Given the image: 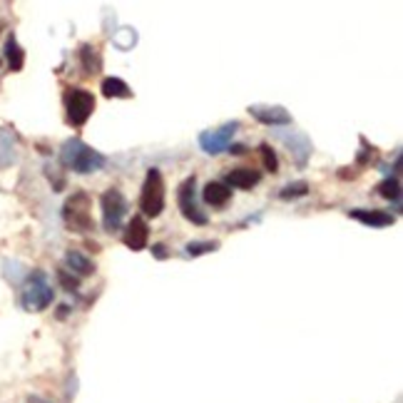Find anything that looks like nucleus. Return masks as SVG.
I'll use <instances>...</instances> for the list:
<instances>
[{"mask_svg":"<svg viewBox=\"0 0 403 403\" xmlns=\"http://www.w3.org/2000/svg\"><path fill=\"white\" fill-rule=\"evenodd\" d=\"M261 182V172L256 169H249V167H236V169H229L227 172V182L224 185L229 187H236V189H252Z\"/></svg>","mask_w":403,"mask_h":403,"instance_id":"nucleus-12","label":"nucleus"},{"mask_svg":"<svg viewBox=\"0 0 403 403\" xmlns=\"http://www.w3.org/2000/svg\"><path fill=\"white\" fill-rule=\"evenodd\" d=\"M6 57H8V65H10L12 73L23 70V65H25V53H23V48L18 45V40H15V35L8 37V43H6Z\"/></svg>","mask_w":403,"mask_h":403,"instance_id":"nucleus-16","label":"nucleus"},{"mask_svg":"<svg viewBox=\"0 0 403 403\" xmlns=\"http://www.w3.org/2000/svg\"><path fill=\"white\" fill-rule=\"evenodd\" d=\"M348 217L361 224H366V227H391L396 222V217H393L391 212H381V209H351Z\"/></svg>","mask_w":403,"mask_h":403,"instance_id":"nucleus-11","label":"nucleus"},{"mask_svg":"<svg viewBox=\"0 0 403 403\" xmlns=\"http://www.w3.org/2000/svg\"><path fill=\"white\" fill-rule=\"evenodd\" d=\"M202 199H205V205L214 207V209H222V207L229 205L232 189L224 185V182H207L205 192H202Z\"/></svg>","mask_w":403,"mask_h":403,"instance_id":"nucleus-13","label":"nucleus"},{"mask_svg":"<svg viewBox=\"0 0 403 403\" xmlns=\"http://www.w3.org/2000/svg\"><path fill=\"white\" fill-rule=\"evenodd\" d=\"M102 95L105 97H132L130 85L120 77H105L102 80Z\"/></svg>","mask_w":403,"mask_h":403,"instance_id":"nucleus-17","label":"nucleus"},{"mask_svg":"<svg viewBox=\"0 0 403 403\" xmlns=\"http://www.w3.org/2000/svg\"><path fill=\"white\" fill-rule=\"evenodd\" d=\"M236 130H239V122H227L214 132H202L199 135V147L205 149L207 155H222L224 149L232 144Z\"/></svg>","mask_w":403,"mask_h":403,"instance_id":"nucleus-8","label":"nucleus"},{"mask_svg":"<svg viewBox=\"0 0 403 403\" xmlns=\"http://www.w3.org/2000/svg\"><path fill=\"white\" fill-rule=\"evenodd\" d=\"M100 207H102V227L105 232H120L122 227L124 217H127V212H130V205H127V199L120 189H107L102 197H100Z\"/></svg>","mask_w":403,"mask_h":403,"instance_id":"nucleus-5","label":"nucleus"},{"mask_svg":"<svg viewBox=\"0 0 403 403\" xmlns=\"http://www.w3.org/2000/svg\"><path fill=\"white\" fill-rule=\"evenodd\" d=\"M147 239H149V227H147V222L137 214V217H132L130 224L124 227L122 242H124V247L132 249V252H142V249L147 247Z\"/></svg>","mask_w":403,"mask_h":403,"instance_id":"nucleus-9","label":"nucleus"},{"mask_svg":"<svg viewBox=\"0 0 403 403\" xmlns=\"http://www.w3.org/2000/svg\"><path fill=\"white\" fill-rule=\"evenodd\" d=\"M95 112V97L90 90L75 87L68 95V122L73 127H82L90 120V115Z\"/></svg>","mask_w":403,"mask_h":403,"instance_id":"nucleus-7","label":"nucleus"},{"mask_svg":"<svg viewBox=\"0 0 403 403\" xmlns=\"http://www.w3.org/2000/svg\"><path fill=\"white\" fill-rule=\"evenodd\" d=\"M140 209H142L144 217H160L165 212V180H162L160 169H147V177H144L142 192H140Z\"/></svg>","mask_w":403,"mask_h":403,"instance_id":"nucleus-3","label":"nucleus"},{"mask_svg":"<svg viewBox=\"0 0 403 403\" xmlns=\"http://www.w3.org/2000/svg\"><path fill=\"white\" fill-rule=\"evenodd\" d=\"M152 254H155V259H167V247H165V244H152Z\"/></svg>","mask_w":403,"mask_h":403,"instance_id":"nucleus-24","label":"nucleus"},{"mask_svg":"<svg viewBox=\"0 0 403 403\" xmlns=\"http://www.w3.org/2000/svg\"><path fill=\"white\" fill-rule=\"evenodd\" d=\"M259 155H261V162H264V169H267V172H272V174L279 172V160H277V152H274L267 142L259 144Z\"/></svg>","mask_w":403,"mask_h":403,"instance_id":"nucleus-19","label":"nucleus"},{"mask_svg":"<svg viewBox=\"0 0 403 403\" xmlns=\"http://www.w3.org/2000/svg\"><path fill=\"white\" fill-rule=\"evenodd\" d=\"M53 297H55V292H53V286L48 284L45 274L32 272L30 277H28V281H25L20 304H23V309H28V311H43L53 304Z\"/></svg>","mask_w":403,"mask_h":403,"instance_id":"nucleus-4","label":"nucleus"},{"mask_svg":"<svg viewBox=\"0 0 403 403\" xmlns=\"http://www.w3.org/2000/svg\"><path fill=\"white\" fill-rule=\"evenodd\" d=\"M217 249H219V242L212 239V242H189L185 247V252L189 256H202V254H209V252H217Z\"/></svg>","mask_w":403,"mask_h":403,"instance_id":"nucleus-21","label":"nucleus"},{"mask_svg":"<svg viewBox=\"0 0 403 403\" xmlns=\"http://www.w3.org/2000/svg\"><path fill=\"white\" fill-rule=\"evenodd\" d=\"M252 118L259 120L264 124H289L292 122V115L284 110V107H269V105H252L249 107Z\"/></svg>","mask_w":403,"mask_h":403,"instance_id":"nucleus-10","label":"nucleus"},{"mask_svg":"<svg viewBox=\"0 0 403 403\" xmlns=\"http://www.w3.org/2000/svg\"><path fill=\"white\" fill-rule=\"evenodd\" d=\"M306 194H309V182L301 180V182H294V185H286L284 189H281V192H279V197L289 202V199L306 197Z\"/></svg>","mask_w":403,"mask_h":403,"instance_id":"nucleus-20","label":"nucleus"},{"mask_svg":"<svg viewBox=\"0 0 403 403\" xmlns=\"http://www.w3.org/2000/svg\"><path fill=\"white\" fill-rule=\"evenodd\" d=\"M229 155H244V152H247V147H244V144H229Z\"/></svg>","mask_w":403,"mask_h":403,"instance_id":"nucleus-25","label":"nucleus"},{"mask_svg":"<svg viewBox=\"0 0 403 403\" xmlns=\"http://www.w3.org/2000/svg\"><path fill=\"white\" fill-rule=\"evenodd\" d=\"M60 160L65 167H70L77 174H93V172H97V169L105 167V162H107L97 149L87 147V144L82 142V140H77V137L62 144Z\"/></svg>","mask_w":403,"mask_h":403,"instance_id":"nucleus-1","label":"nucleus"},{"mask_svg":"<svg viewBox=\"0 0 403 403\" xmlns=\"http://www.w3.org/2000/svg\"><path fill=\"white\" fill-rule=\"evenodd\" d=\"M80 62H82V70L85 75H97L100 68H102V60H100V53L97 48L93 45H80Z\"/></svg>","mask_w":403,"mask_h":403,"instance_id":"nucleus-15","label":"nucleus"},{"mask_svg":"<svg viewBox=\"0 0 403 403\" xmlns=\"http://www.w3.org/2000/svg\"><path fill=\"white\" fill-rule=\"evenodd\" d=\"M376 192H379L384 199H393V202H398V199H401V185H398L396 177H386V180L376 187Z\"/></svg>","mask_w":403,"mask_h":403,"instance_id":"nucleus-18","label":"nucleus"},{"mask_svg":"<svg viewBox=\"0 0 403 403\" xmlns=\"http://www.w3.org/2000/svg\"><path fill=\"white\" fill-rule=\"evenodd\" d=\"M361 155L356 157V162H359V167H368L371 165V160H373V155H376V147H368V142L361 137Z\"/></svg>","mask_w":403,"mask_h":403,"instance_id":"nucleus-22","label":"nucleus"},{"mask_svg":"<svg viewBox=\"0 0 403 403\" xmlns=\"http://www.w3.org/2000/svg\"><path fill=\"white\" fill-rule=\"evenodd\" d=\"M177 205H180V212L182 217L187 219V222L197 224V227H205L207 222H209V217H207L205 212H202V207H199L197 202V177H187V180H182V185L177 187Z\"/></svg>","mask_w":403,"mask_h":403,"instance_id":"nucleus-6","label":"nucleus"},{"mask_svg":"<svg viewBox=\"0 0 403 403\" xmlns=\"http://www.w3.org/2000/svg\"><path fill=\"white\" fill-rule=\"evenodd\" d=\"M65 267L70 269V274H77V277H90V274H95V264L93 259H87L82 252H75V249H70L68 254H65Z\"/></svg>","mask_w":403,"mask_h":403,"instance_id":"nucleus-14","label":"nucleus"},{"mask_svg":"<svg viewBox=\"0 0 403 403\" xmlns=\"http://www.w3.org/2000/svg\"><path fill=\"white\" fill-rule=\"evenodd\" d=\"M90 194L85 192V189H80V192H75L73 197L65 202V207H62V219H65V224H68L73 232H80V234H85V232H93L95 222H93V214H90Z\"/></svg>","mask_w":403,"mask_h":403,"instance_id":"nucleus-2","label":"nucleus"},{"mask_svg":"<svg viewBox=\"0 0 403 403\" xmlns=\"http://www.w3.org/2000/svg\"><path fill=\"white\" fill-rule=\"evenodd\" d=\"M57 279L65 286V292H77V286H80V279H77V277H70L68 269H60V272H57Z\"/></svg>","mask_w":403,"mask_h":403,"instance_id":"nucleus-23","label":"nucleus"}]
</instances>
